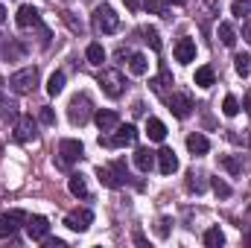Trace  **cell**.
<instances>
[{
    "label": "cell",
    "instance_id": "obj_44",
    "mask_svg": "<svg viewBox=\"0 0 251 248\" xmlns=\"http://www.w3.org/2000/svg\"><path fill=\"white\" fill-rule=\"evenodd\" d=\"M170 3H176V6H184V3H187V0H170Z\"/></svg>",
    "mask_w": 251,
    "mask_h": 248
},
{
    "label": "cell",
    "instance_id": "obj_28",
    "mask_svg": "<svg viewBox=\"0 0 251 248\" xmlns=\"http://www.w3.org/2000/svg\"><path fill=\"white\" fill-rule=\"evenodd\" d=\"M187 190H190V193H204L201 173H196V170H190V173H187Z\"/></svg>",
    "mask_w": 251,
    "mask_h": 248
},
{
    "label": "cell",
    "instance_id": "obj_1",
    "mask_svg": "<svg viewBox=\"0 0 251 248\" xmlns=\"http://www.w3.org/2000/svg\"><path fill=\"white\" fill-rule=\"evenodd\" d=\"M94 29L100 32V35H111V32H117L120 29V18H117V12L111 9V6H97L94 9Z\"/></svg>",
    "mask_w": 251,
    "mask_h": 248
},
{
    "label": "cell",
    "instance_id": "obj_10",
    "mask_svg": "<svg viewBox=\"0 0 251 248\" xmlns=\"http://www.w3.org/2000/svg\"><path fill=\"white\" fill-rule=\"evenodd\" d=\"M91 222H94V213H91L88 207H79V210H73V213H67V216H64V225H67L70 231H76V234L88 231V228H91Z\"/></svg>",
    "mask_w": 251,
    "mask_h": 248
},
{
    "label": "cell",
    "instance_id": "obj_38",
    "mask_svg": "<svg viewBox=\"0 0 251 248\" xmlns=\"http://www.w3.org/2000/svg\"><path fill=\"white\" fill-rule=\"evenodd\" d=\"M47 248H64V240H44Z\"/></svg>",
    "mask_w": 251,
    "mask_h": 248
},
{
    "label": "cell",
    "instance_id": "obj_42",
    "mask_svg": "<svg viewBox=\"0 0 251 248\" xmlns=\"http://www.w3.org/2000/svg\"><path fill=\"white\" fill-rule=\"evenodd\" d=\"M126 6H128V9H137V6H140V0H123Z\"/></svg>",
    "mask_w": 251,
    "mask_h": 248
},
{
    "label": "cell",
    "instance_id": "obj_9",
    "mask_svg": "<svg viewBox=\"0 0 251 248\" xmlns=\"http://www.w3.org/2000/svg\"><path fill=\"white\" fill-rule=\"evenodd\" d=\"M21 225H26V213L24 210H6V213H0V240L12 237Z\"/></svg>",
    "mask_w": 251,
    "mask_h": 248
},
{
    "label": "cell",
    "instance_id": "obj_2",
    "mask_svg": "<svg viewBox=\"0 0 251 248\" xmlns=\"http://www.w3.org/2000/svg\"><path fill=\"white\" fill-rule=\"evenodd\" d=\"M35 85H38V67H24L9 76V88L15 94H32Z\"/></svg>",
    "mask_w": 251,
    "mask_h": 248
},
{
    "label": "cell",
    "instance_id": "obj_21",
    "mask_svg": "<svg viewBox=\"0 0 251 248\" xmlns=\"http://www.w3.org/2000/svg\"><path fill=\"white\" fill-rule=\"evenodd\" d=\"M146 134H149V140L161 143V140L167 137V125L161 123V120H155V117H149V120H146Z\"/></svg>",
    "mask_w": 251,
    "mask_h": 248
},
{
    "label": "cell",
    "instance_id": "obj_7",
    "mask_svg": "<svg viewBox=\"0 0 251 248\" xmlns=\"http://www.w3.org/2000/svg\"><path fill=\"white\" fill-rule=\"evenodd\" d=\"M114 131H117L114 137H100V146L120 149V146H131V143L137 140V128H134V125H117Z\"/></svg>",
    "mask_w": 251,
    "mask_h": 248
},
{
    "label": "cell",
    "instance_id": "obj_14",
    "mask_svg": "<svg viewBox=\"0 0 251 248\" xmlns=\"http://www.w3.org/2000/svg\"><path fill=\"white\" fill-rule=\"evenodd\" d=\"M32 137H35V120H32L29 114L18 117V123H15V140L26 143V140H32Z\"/></svg>",
    "mask_w": 251,
    "mask_h": 248
},
{
    "label": "cell",
    "instance_id": "obj_11",
    "mask_svg": "<svg viewBox=\"0 0 251 248\" xmlns=\"http://www.w3.org/2000/svg\"><path fill=\"white\" fill-rule=\"evenodd\" d=\"M24 228H26V234H29L32 243H44L50 237V222L44 216H26V225Z\"/></svg>",
    "mask_w": 251,
    "mask_h": 248
},
{
    "label": "cell",
    "instance_id": "obj_30",
    "mask_svg": "<svg viewBox=\"0 0 251 248\" xmlns=\"http://www.w3.org/2000/svg\"><path fill=\"white\" fill-rule=\"evenodd\" d=\"M234 70H237L240 76H251V56L240 53V56L234 59Z\"/></svg>",
    "mask_w": 251,
    "mask_h": 248
},
{
    "label": "cell",
    "instance_id": "obj_37",
    "mask_svg": "<svg viewBox=\"0 0 251 248\" xmlns=\"http://www.w3.org/2000/svg\"><path fill=\"white\" fill-rule=\"evenodd\" d=\"M170 234V219H161L158 222V237H167Z\"/></svg>",
    "mask_w": 251,
    "mask_h": 248
},
{
    "label": "cell",
    "instance_id": "obj_40",
    "mask_svg": "<svg viewBox=\"0 0 251 248\" xmlns=\"http://www.w3.org/2000/svg\"><path fill=\"white\" fill-rule=\"evenodd\" d=\"M204 3H207V9H210V12H216V9H219V0H204Z\"/></svg>",
    "mask_w": 251,
    "mask_h": 248
},
{
    "label": "cell",
    "instance_id": "obj_45",
    "mask_svg": "<svg viewBox=\"0 0 251 248\" xmlns=\"http://www.w3.org/2000/svg\"><path fill=\"white\" fill-rule=\"evenodd\" d=\"M246 243H249V246H251V231H249V234H246Z\"/></svg>",
    "mask_w": 251,
    "mask_h": 248
},
{
    "label": "cell",
    "instance_id": "obj_34",
    "mask_svg": "<svg viewBox=\"0 0 251 248\" xmlns=\"http://www.w3.org/2000/svg\"><path fill=\"white\" fill-rule=\"evenodd\" d=\"M222 111H225V117H237V114H240V102H237V97H225Z\"/></svg>",
    "mask_w": 251,
    "mask_h": 248
},
{
    "label": "cell",
    "instance_id": "obj_41",
    "mask_svg": "<svg viewBox=\"0 0 251 248\" xmlns=\"http://www.w3.org/2000/svg\"><path fill=\"white\" fill-rule=\"evenodd\" d=\"M243 105H246V111H249V114H251V91H249V94H246V99H243Z\"/></svg>",
    "mask_w": 251,
    "mask_h": 248
},
{
    "label": "cell",
    "instance_id": "obj_31",
    "mask_svg": "<svg viewBox=\"0 0 251 248\" xmlns=\"http://www.w3.org/2000/svg\"><path fill=\"white\" fill-rule=\"evenodd\" d=\"M143 9H146V12H152V15H164V18H170V12H167V3H164V0H146V3H143Z\"/></svg>",
    "mask_w": 251,
    "mask_h": 248
},
{
    "label": "cell",
    "instance_id": "obj_26",
    "mask_svg": "<svg viewBox=\"0 0 251 248\" xmlns=\"http://www.w3.org/2000/svg\"><path fill=\"white\" fill-rule=\"evenodd\" d=\"M204 246L207 248H219V246H225V234L219 231V228H210V231H204Z\"/></svg>",
    "mask_w": 251,
    "mask_h": 248
},
{
    "label": "cell",
    "instance_id": "obj_22",
    "mask_svg": "<svg viewBox=\"0 0 251 248\" xmlns=\"http://www.w3.org/2000/svg\"><path fill=\"white\" fill-rule=\"evenodd\" d=\"M128 70H131L134 76H146V70H149L146 56H140V53H131V56H128Z\"/></svg>",
    "mask_w": 251,
    "mask_h": 248
},
{
    "label": "cell",
    "instance_id": "obj_39",
    "mask_svg": "<svg viewBox=\"0 0 251 248\" xmlns=\"http://www.w3.org/2000/svg\"><path fill=\"white\" fill-rule=\"evenodd\" d=\"M243 35H246V41H249V44H251V21H249V24H246V26H243Z\"/></svg>",
    "mask_w": 251,
    "mask_h": 248
},
{
    "label": "cell",
    "instance_id": "obj_33",
    "mask_svg": "<svg viewBox=\"0 0 251 248\" xmlns=\"http://www.w3.org/2000/svg\"><path fill=\"white\" fill-rule=\"evenodd\" d=\"M140 35L152 44V50H161V38H158V29H152V26H143L140 29Z\"/></svg>",
    "mask_w": 251,
    "mask_h": 248
},
{
    "label": "cell",
    "instance_id": "obj_4",
    "mask_svg": "<svg viewBox=\"0 0 251 248\" xmlns=\"http://www.w3.org/2000/svg\"><path fill=\"white\" fill-rule=\"evenodd\" d=\"M67 117H70V123L73 125H85L88 123V117H91V99H88V94H76V97L70 99V105H67Z\"/></svg>",
    "mask_w": 251,
    "mask_h": 248
},
{
    "label": "cell",
    "instance_id": "obj_15",
    "mask_svg": "<svg viewBox=\"0 0 251 248\" xmlns=\"http://www.w3.org/2000/svg\"><path fill=\"white\" fill-rule=\"evenodd\" d=\"M158 170H161L164 175H173V173L178 170V158H176V152H173V149H167V146H164V149L158 152Z\"/></svg>",
    "mask_w": 251,
    "mask_h": 248
},
{
    "label": "cell",
    "instance_id": "obj_18",
    "mask_svg": "<svg viewBox=\"0 0 251 248\" xmlns=\"http://www.w3.org/2000/svg\"><path fill=\"white\" fill-rule=\"evenodd\" d=\"M94 120H97V125H100V131H114V128L120 125V117H117L114 111H97Z\"/></svg>",
    "mask_w": 251,
    "mask_h": 248
},
{
    "label": "cell",
    "instance_id": "obj_25",
    "mask_svg": "<svg viewBox=\"0 0 251 248\" xmlns=\"http://www.w3.org/2000/svg\"><path fill=\"white\" fill-rule=\"evenodd\" d=\"M62 91H64V73L62 70H56V73L47 79V94H50V97H59Z\"/></svg>",
    "mask_w": 251,
    "mask_h": 248
},
{
    "label": "cell",
    "instance_id": "obj_17",
    "mask_svg": "<svg viewBox=\"0 0 251 248\" xmlns=\"http://www.w3.org/2000/svg\"><path fill=\"white\" fill-rule=\"evenodd\" d=\"M155 161H158V155L149 152V149H137V152H134V167H137L140 173H149V170L155 167Z\"/></svg>",
    "mask_w": 251,
    "mask_h": 248
},
{
    "label": "cell",
    "instance_id": "obj_5",
    "mask_svg": "<svg viewBox=\"0 0 251 248\" xmlns=\"http://www.w3.org/2000/svg\"><path fill=\"white\" fill-rule=\"evenodd\" d=\"M82 155H85V146H82L79 140L64 137L62 143H59V167H62V170H70V164H76Z\"/></svg>",
    "mask_w": 251,
    "mask_h": 248
},
{
    "label": "cell",
    "instance_id": "obj_43",
    "mask_svg": "<svg viewBox=\"0 0 251 248\" xmlns=\"http://www.w3.org/2000/svg\"><path fill=\"white\" fill-rule=\"evenodd\" d=\"M3 21H6V9L0 6V24H3Z\"/></svg>",
    "mask_w": 251,
    "mask_h": 248
},
{
    "label": "cell",
    "instance_id": "obj_12",
    "mask_svg": "<svg viewBox=\"0 0 251 248\" xmlns=\"http://www.w3.org/2000/svg\"><path fill=\"white\" fill-rule=\"evenodd\" d=\"M15 21H18V26H21V29L41 26V15H38V9H35V6H21V9H18V15H15Z\"/></svg>",
    "mask_w": 251,
    "mask_h": 248
},
{
    "label": "cell",
    "instance_id": "obj_32",
    "mask_svg": "<svg viewBox=\"0 0 251 248\" xmlns=\"http://www.w3.org/2000/svg\"><path fill=\"white\" fill-rule=\"evenodd\" d=\"M231 12H234L240 21H243V18H249V15H251V0H234V9H231Z\"/></svg>",
    "mask_w": 251,
    "mask_h": 248
},
{
    "label": "cell",
    "instance_id": "obj_8",
    "mask_svg": "<svg viewBox=\"0 0 251 248\" xmlns=\"http://www.w3.org/2000/svg\"><path fill=\"white\" fill-rule=\"evenodd\" d=\"M167 105H170V111L178 117V120H184L193 114V97L190 94H181V91H173V94H167Z\"/></svg>",
    "mask_w": 251,
    "mask_h": 248
},
{
    "label": "cell",
    "instance_id": "obj_24",
    "mask_svg": "<svg viewBox=\"0 0 251 248\" xmlns=\"http://www.w3.org/2000/svg\"><path fill=\"white\" fill-rule=\"evenodd\" d=\"M213 82H216L213 67H207V64H204V67H199V70H196V85H199V88H210Z\"/></svg>",
    "mask_w": 251,
    "mask_h": 248
},
{
    "label": "cell",
    "instance_id": "obj_36",
    "mask_svg": "<svg viewBox=\"0 0 251 248\" xmlns=\"http://www.w3.org/2000/svg\"><path fill=\"white\" fill-rule=\"evenodd\" d=\"M38 117H41V123H44V125H53V123H56V114H53V108H50V105H41Z\"/></svg>",
    "mask_w": 251,
    "mask_h": 248
},
{
    "label": "cell",
    "instance_id": "obj_35",
    "mask_svg": "<svg viewBox=\"0 0 251 248\" xmlns=\"http://www.w3.org/2000/svg\"><path fill=\"white\" fill-rule=\"evenodd\" d=\"M210 187H213V193H216V196H222V198H228V196H231V187L225 184L222 178H213V181H210Z\"/></svg>",
    "mask_w": 251,
    "mask_h": 248
},
{
    "label": "cell",
    "instance_id": "obj_20",
    "mask_svg": "<svg viewBox=\"0 0 251 248\" xmlns=\"http://www.w3.org/2000/svg\"><path fill=\"white\" fill-rule=\"evenodd\" d=\"M149 85H152V91H155V94H161V97H167V88L173 85V73H170L167 67H161V73H158V76H155V79H152Z\"/></svg>",
    "mask_w": 251,
    "mask_h": 248
},
{
    "label": "cell",
    "instance_id": "obj_23",
    "mask_svg": "<svg viewBox=\"0 0 251 248\" xmlns=\"http://www.w3.org/2000/svg\"><path fill=\"white\" fill-rule=\"evenodd\" d=\"M219 41H222L225 47H234V44H237V29H234L228 21L219 24Z\"/></svg>",
    "mask_w": 251,
    "mask_h": 248
},
{
    "label": "cell",
    "instance_id": "obj_3",
    "mask_svg": "<svg viewBox=\"0 0 251 248\" xmlns=\"http://www.w3.org/2000/svg\"><path fill=\"white\" fill-rule=\"evenodd\" d=\"M97 178H100L105 187L117 190V187L126 184V178H128V170H126L123 161H114L111 167H100V170H97Z\"/></svg>",
    "mask_w": 251,
    "mask_h": 248
},
{
    "label": "cell",
    "instance_id": "obj_16",
    "mask_svg": "<svg viewBox=\"0 0 251 248\" xmlns=\"http://www.w3.org/2000/svg\"><path fill=\"white\" fill-rule=\"evenodd\" d=\"M67 187H70V193H73L76 198H91V190H88V181H85L82 173H73L70 181H67Z\"/></svg>",
    "mask_w": 251,
    "mask_h": 248
},
{
    "label": "cell",
    "instance_id": "obj_19",
    "mask_svg": "<svg viewBox=\"0 0 251 248\" xmlns=\"http://www.w3.org/2000/svg\"><path fill=\"white\" fill-rule=\"evenodd\" d=\"M187 149L193 152V155H204V152L210 149V140H207L204 134L193 131V134H187Z\"/></svg>",
    "mask_w": 251,
    "mask_h": 248
},
{
    "label": "cell",
    "instance_id": "obj_6",
    "mask_svg": "<svg viewBox=\"0 0 251 248\" xmlns=\"http://www.w3.org/2000/svg\"><path fill=\"white\" fill-rule=\"evenodd\" d=\"M100 85H102V91L111 97V99H117L120 94L126 91V79L120 70H114V67H108V70H102V76H100Z\"/></svg>",
    "mask_w": 251,
    "mask_h": 248
},
{
    "label": "cell",
    "instance_id": "obj_13",
    "mask_svg": "<svg viewBox=\"0 0 251 248\" xmlns=\"http://www.w3.org/2000/svg\"><path fill=\"white\" fill-rule=\"evenodd\" d=\"M173 53H176V62L178 64H190L196 59V41H193V38H178Z\"/></svg>",
    "mask_w": 251,
    "mask_h": 248
},
{
    "label": "cell",
    "instance_id": "obj_29",
    "mask_svg": "<svg viewBox=\"0 0 251 248\" xmlns=\"http://www.w3.org/2000/svg\"><path fill=\"white\" fill-rule=\"evenodd\" d=\"M219 164H222L231 175H240V173H243V164H240L234 155H222V158H219Z\"/></svg>",
    "mask_w": 251,
    "mask_h": 248
},
{
    "label": "cell",
    "instance_id": "obj_27",
    "mask_svg": "<svg viewBox=\"0 0 251 248\" xmlns=\"http://www.w3.org/2000/svg\"><path fill=\"white\" fill-rule=\"evenodd\" d=\"M85 56H88V62L91 64H100L105 62V50H102V44H88V50H85Z\"/></svg>",
    "mask_w": 251,
    "mask_h": 248
}]
</instances>
